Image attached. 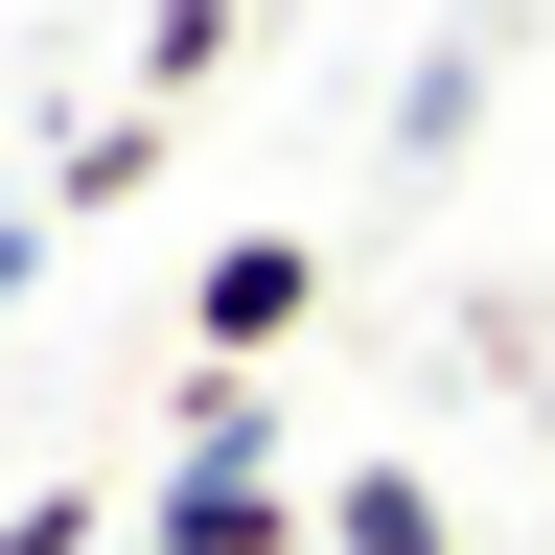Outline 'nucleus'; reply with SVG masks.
<instances>
[{
  "label": "nucleus",
  "mask_w": 555,
  "mask_h": 555,
  "mask_svg": "<svg viewBox=\"0 0 555 555\" xmlns=\"http://www.w3.org/2000/svg\"><path fill=\"white\" fill-rule=\"evenodd\" d=\"M278 324H301V232H232L208 255V347H278Z\"/></svg>",
  "instance_id": "nucleus-1"
},
{
  "label": "nucleus",
  "mask_w": 555,
  "mask_h": 555,
  "mask_svg": "<svg viewBox=\"0 0 555 555\" xmlns=\"http://www.w3.org/2000/svg\"><path fill=\"white\" fill-rule=\"evenodd\" d=\"M324 555H463V532H440V509H416V486L371 463V486H347V509H324Z\"/></svg>",
  "instance_id": "nucleus-2"
}]
</instances>
